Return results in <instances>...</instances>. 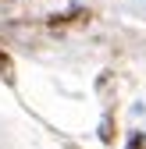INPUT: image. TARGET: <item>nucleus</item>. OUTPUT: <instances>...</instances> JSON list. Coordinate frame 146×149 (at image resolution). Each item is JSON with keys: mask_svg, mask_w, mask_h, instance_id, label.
<instances>
[{"mask_svg": "<svg viewBox=\"0 0 146 149\" xmlns=\"http://www.w3.org/2000/svg\"><path fill=\"white\" fill-rule=\"evenodd\" d=\"M0 68H4V71H7V68H11V64H7V57H4V53H0Z\"/></svg>", "mask_w": 146, "mask_h": 149, "instance_id": "2", "label": "nucleus"}, {"mask_svg": "<svg viewBox=\"0 0 146 149\" xmlns=\"http://www.w3.org/2000/svg\"><path fill=\"white\" fill-rule=\"evenodd\" d=\"M128 149H146V135H132V146Z\"/></svg>", "mask_w": 146, "mask_h": 149, "instance_id": "1", "label": "nucleus"}]
</instances>
